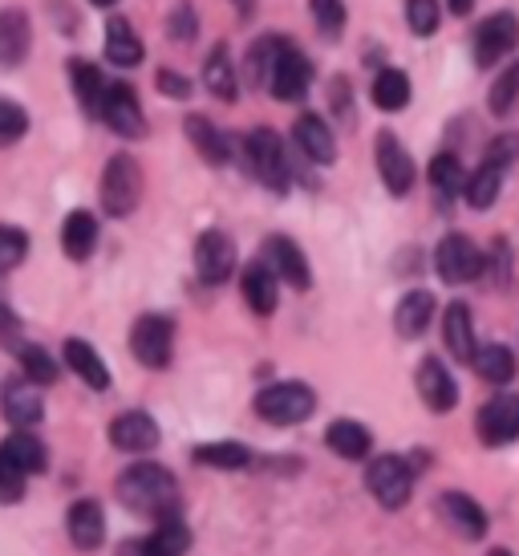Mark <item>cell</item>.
I'll return each instance as SVG.
<instances>
[{
    "mask_svg": "<svg viewBox=\"0 0 519 556\" xmlns=\"http://www.w3.org/2000/svg\"><path fill=\"white\" fill-rule=\"evenodd\" d=\"M118 500L135 516L170 520L179 516V483L163 464H135L118 476Z\"/></svg>",
    "mask_w": 519,
    "mask_h": 556,
    "instance_id": "cell-1",
    "label": "cell"
},
{
    "mask_svg": "<svg viewBox=\"0 0 519 556\" xmlns=\"http://www.w3.org/2000/svg\"><path fill=\"white\" fill-rule=\"evenodd\" d=\"M317 410V394L305 382H276L256 394V415L273 427H296Z\"/></svg>",
    "mask_w": 519,
    "mask_h": 556,
    "instance_id": "cell-2",
    "label": "cell"
},
{
    "mask_svg": "<svg viewBox=\"0 0 519 556\" xmlns=\"http://www.w3.org/2000/svg\"><path fill=\"white\" fill-rule=\"evenodd\" d=\"M414 476L418 471H414L410 459H402V455H378L366 467V488L382 508L397 511L414 495Z\"/></svg>",
    "mask_w": 519,
    "mask_h": 556,
    "instance_id": "cell-3",
    "label": "cell"
},
{
    "mask_svg": "<svg viewBox=\"0 0 519 556\" xmlns=\"http://www.w3.org/2000/svg\"><path fill=\"white\" fill-rule=\"evenodd\" d=\"M130 354L147 370H167L170 354H175V321L163 317V313L138 317L135 329H130Z\"/></svg>",
    "mask_w": 519,
    "mask_h": 556,
    "instance_id": "cell-4",
    "label": "cell"
},
{
    "mask_svg": "<svg viewBox=\"0 0 519 556\" xmlns=\"http://www.w3.org/2000/svg\"><path fill=\"white\" fill-rule=\"evenodd\" d=\"M142 200V170L130 155H114L102 170V207L114 219H126Z\"/></svg>",
    "mask_w": 519,
    "mask_h": 556,
    "instance_id": "cell-5",
    "label": "cell"
},
{
    "mask_svg": "<svg viewBox=\"0 0 519 556\" xmlns=\"http://www.w3.org/2000/svg\"><path fill=\"white\" fill-rule=\"evenodd\" d=\"M244 159L252 175H256L260 184L268 187V191H284L289 187V155H284V142L276 139V130H252L244 142Z\"/></svg>",
    "mask_w": 519,
    "mask_h": 556,
    "instance_id": "cell-6",
    "label": "cell"
},
{
    "mask_svg": "<svg viewBox=\"0 0 519 556\" xmlns=\"http://www.w3.org/2000/svg\"><path fill=\"white\" fill-rule=\"evenodd\" d=\"M308 81H313V65L301 49H292L289 41H280L273 58V70H268V93L280 98V102H301L308 93Z\"/></svg>",
    "mask_w": 519,
    "mask_h": 556,
    "instance_id": "cell-7",
    "label": "cell"
},
{
    "mask_svg": "<svg viewBox=\"0 0 519 556\" xmlns=\"http://www.w3.org/2000/svg\"><path fill=\"white\" fill-rule=\"evenodd\" d=\"M434 268L446 285H467V280L483 277V252L467 240V236L451 232L434 248Z\"/></svg>",
    "mask_w": 519,
    "mask_h": 556,
    "instance_id": "cell-8",
    "label": "cell"
},
{
    "mask_svg": "<svg viewBox=\"0 0 519 556\" xmlns=\"http://www.w3.org/2000/svg\"><path fill=\"white\" fill-rule=\"evenodd\" d=\"M519 46V16L516 13H491L479 29H474V62L499 65Z\"/></svg>",
    "mask_w": 519,
    "mask_h": 556,
    "instance_id": "cell-9",
    "label": "cell"
},
{
    "mask_svg": "<svg viewBox=\"0 0 519 556\" xmlns=\"http://www.w3.org/2000/svg\"><path fill=\"white\" fill-rule=\"evenodd\" d=\"M479 439L488 447H507L519 439V394H495L491 402H483V410L474 418Z\"/></svg>",
    "mask_w": 519,
    "mask_h": 556,
    "instance_id": "cell-10",
    "label": "cell"
},
{
    "mask_svg": "<svg viewBox=\"0 0 519 556\" xmlns=\"http://www.w3.org/2000/svg\"><path fill=\"white\" fill-rule=\"evenodd\" d=\"M102 123L123 135V139H142L147 135V123H142V106H138V93L126 86V81H114L106 86V98H102Z\"/></svg>",
    "mask_w": 519,
    "mask_h": 556,
    "instance_id": "cell-11",
    "label": "cell"
},
{
    "mask_svg": "<svg viewBox=\"0 0 519 556\" xmlns=\"http://www.w3.org/2000/svg\"><path fill=\"white\" fill-rule=\"evenodd\" d=\"M195 273L203 285H224L236 273V244L228 232H203L195 244Z\"/></svg>",
    "mask_w": 519,
    "mask_h": 556,
    "instance_id": "cell-12",
    "label": "cell"
},
{
    "mask_svg": "<svg viewBox=\"0 0 519 556\" xmlns=\"http://www.w3.org/2000/svg\"><path fill=\"white\" fill-rule=\"evenodd\" d=\"M110 443L126 455H147L159 447V422L147 410H126L110 422Z\"/></svg>",
    "mask_w": 519,
    "mask_h": 556,
    "instance_id": "cell-13",
    "label": "cell"
},
{
    "mask_svg": "<svg viewBox=\"0 0 519 556\" xmlns=\"http://www.w3.org/2000/svg\"><path fill=\"white\" fill-rule=\"evenodd\" d=\"M414 382H418V394H422V402H427L434 415L455 410L458 387H455V378H451V370H446L439 357H422V366H418V374H414Z\"/></svg>",
    "mask_w": 519,
    "mask_h": 556,
    "instance_id": "cell-14",
    "label": "cell"
},
{
    "mask_svg": "<svg viewBox=\"0 0 519 556\" xmlns=\"http://www.w3.org/2000/svg\"><path fill=\"white\" fill-rule=\"evenodd\" d=\"M374 151H378V170H382L385 191H390V195H406L414 187V163H410V155H406V147H402L394 135H378Z\"/></svg>",
    "mask_w": 519,
    "mask_h": 556,
    "instance_id": "cell-15",
    "label": "cell"
},
{
    "mask_svg": "<svg viewBox=\"0 0 519 556\" xmlns=\"http://www.w3.org/2000/svg\"><path fill=\"white\" fill-rule=\"evenodd\" d=\"M65 528H69L74 548L93 553V548H102V541H106V511H102L98 500H77L74 508H69V516H65Z\"/></svg>",
    "mask_w": 519,
    "mask_h": 556,
    "instance_id": "cell-16",
    "label": "cell"
},
{
    "mask_svg": "<svg viewBox=\"0 0 519 556\" xmlns=\"http://www.w3.org/2000/svg\"><path fill=\"white\" fill-rule=\"evenodd\" d=\"M292 142H296V151L308 159V163H321L329 167L337 159V147H333V130L325 123L321 114H301L296 126H292Z\"/></svg>",
    "mask_w": 519,
    "mask_h": 556,
    "instance_id": "cell-17",
    "label": "cell"
},
{
    "mask_svg": "<svg viewBox=\"0 0 519 556\" xmlns=\"http://www.w3.org/2000/svg\"><path fill=\"white\" fill-rule=\"evenodd\" d=\"M264 256H268V264H273L276 277L284 280V285H292V289H308V285H313L308 261H305V252L296 248V240H289V236H268Z\"/></svg>",
    "mask_w": 519,
    "mask_h": 556,
    "instance_id": "cell-18",
    "label": "cell"
},
{
    "mask_svg": "<svg viewBox=\"0 0 519 556\" xmlns=\"http://www.w3.org/2000/svg\"><path fill=\"white\" fill-rule=\"evenodd\" d=\"M187 548H191V528L179 516H170V520H159L147 541L126 544L123 556H183Z\"/></svg>",
    "mask_w": 519,
    "mask_h": 556,
    "instance_id": "cell-19",
    "label": "cell"
},
{
    "mask_svg": "<svg viewBox=\"0 0 519 556\" xmlns=\"http://www.w3.org/2000/svg\"><path fill=\"white\" fill-rule=\"evenodd\" d=\"M439 511H443V520L455 528L458 536H467V541H483V536H488V511L479 508L471 495L446 492L443 500H439Z\"/></svg>",
    "mask_w": 519,
    "mask_h": 556,
    "instance_id": "cell-20",
    "label": "cell"
},
{
    "mask_svg": "<svg viewBox=\"0 0 519 556\" xmlns=\"http://www.w3.org/2000/svg\"><path fill=\"white\" fill-rule=\"evenodd\" d=\"M276 268L273 264H248L244 277H240V289H244V301L248 309L256 313V317H268V313H276V305H280V285H276Z\"/></svg>",
    "mask_w": 519,
    "mask_h": 556,
    "instance_id": "cell-21",
    "label": "cell"
},
{
    "mask_svg": "<svg viewBox=\"0 0 519 556\" xmlns=\"http://www.w3.org/2000/svg\"><path fill=\"white\" fill-rule=\"evenodd\" d=\"M4 418L13 422V427H37L41 418H46V406H41V394H37V382L29 378H21V382H9L4 387Z\"/></svg>",
    "mask_w": 519,
    "mask_h": 556,
    "instance_id": "cell-22",
    "label": "cell"
},
{
    "mask_svg": "<svg viewBox=\"0 0 519 556\" xmlns=\"http://www.w3.org/2000/svg\"><path fill=\"white\" fill-rule=\"evenodd\" d=\"M33 46V29H29V16L21 9H4L0 13V65H21L29 58Z\"/></svg>",
    "mask_w": 519,
    "mask_h": 556,
    "instance_id": "cell-23",
    "label": "cell"
},
{
    "mask_svg": "<svg viewBox=\"0 0 519 556\" xmlns=\"http://www.w3.org/2000/svg\"><path fill=\"white\" fill-rule=\"evenodd\" d=\"M443 338H446V350H451L458 362H471L474 350H479V341H474L471 309H467L463 301L446 305V313H443Z\"/></svg>",
    "mask_w": 519,
    "mask_h": 556,
    "instance_id": "cell-24",
    "label": "cell"
},
{
    "mask_svg": "<svg viewBox=\"0 0 519 556\" xmlns=\"http://www.w3.org/2000/svg\"><path fill=\"white\" fill-rule=\"evenodd\" d=\"M65 366H69V370H74L90 390H106L110 387L106 362L98 357V350H93L90 341H81V338L65 341Z\"/></svg>",
    "mask_w": 519,
    "mask_h": 556,
    "instance_id": "cell-25",
    "label": "cell"
},
{
    "mask_svg": "<svg viewBox=\"0 0 519 556\" xmlns=\"http://www.w3.org/2000/svg\"><path fill=\"white\" fill-rule=\"evenodd\" d=\"M430 321H434V296L427 289H414V293H406L397 301L394 325L402 338H422L430 329Z\"/></svg>",
    "mask_w": 519,
    "mask_h": 556,
    "instance_id": "cell-26",
    "label": "cell"
},
{
    "mask_svg": "<svg viewBox=\"0 0 519 556\" xmlns=\"http://www.w3.org/2000/svg\"><path fill=\"white\" fill-rule=\"evenodd\" d=\"M325 443L341 459H366L369 447H374V434L362 422H353V418H337V422H329V431H325Z\"/></svg>",
    "mask_w": 519,
    "mask_h": 556,
    "instance_id": "cell-27",
    "label": "cell"
},
{
    "mask_svg": "<svg viewBox=\"0 0 519 556\" xmlns=\"http://www.w3.org/2000/svg\"><path fill=\"white\" fill-rule=\"evenodd\" d=\"M62 248L69 261H90L98 248V219L90 212H69L62 224Z\"/></svg>",
    "mask_w": 519,
    "mask_h": 556,
    "instance_id": "cell-28",
    "label": "cell"
},
{
    "mask_svg": "<svg viewBox=\"0 0 519 556\" xmlns=\"http://www.w3.org/2000/svg\"><path fill=\"white\" fill-rule=\"evenodd\" d=\"M471 366L479 370L483 382H491V387H507V382L516 378V354H511L507 345H479L471 357Z\"/></svg>",
    "mask_w": 519,
    "mask_h": 556,
    "instance_id": "cell-29",
    "label": "cell"
},
{
    "mask_svg": "<svg viewBox=\"0 0 519 556\" xmlns=\"http://www.w3.org/2000/svg\"><path fill=\"white\" fill-rule=\"evenodd\" d=\"M69 78H74L77 106L86 110L90 118H98V114H102V98H106V81H102V74H98V65L74 62L69 65Z\"/></svg>",
    "mask_w": 519,
    "mask_h": 556,
    "instance_id": "cell-30",
    "label": "cell"
},
{
    "mask_svg": "<svg viewBox=\"0 0 519 556\" xmlns=\"http://www.w3.org/2000/svg\"><path fill=\"white\" fill-rule=\"evenodd\" d=\"M191 459H195L199 467H215V471H244V467L252 464V451H248L244 443L224 439V443H203V447H195Z\"/></svg>",
    "mask_w": 519,
    "mask_h": 556,
    "instance_id": "cell-31",
    "label": "cell"
},
{
    "mask_svg": "<svg viewBox=\"0 0 519 556\" xmlns=\"http://www.w3.org/2000/svg\"><path fill=\"white\" fill-rule=\"evenodd\" d=\"M499 187H504V167H499V163H483L474 175H467L463 200L471 203L474 212H488L491 203L499 200Z\"/></svg>",
    "mask_w": 519,
    "mask_h": 556,
    "instance_id": "cell-32",
    "label": "cell"
},
{
    "mask_svg": "<svg viewBox=\"0 0 519 556\" xmlns=\"http://www.w3.org/2000/svg\"><path fill=\"white\" fill-rule=\"evenodd\" d=\"M203 81L219 102H236V70H231L228 46H215L212 58L203 62Z\"/></svg>",
    "mask_w": 519,
    "mask_h": 556,
    "instance_id": "cell-33",
    "label": "cell"
},
{
    "mask_svg": "<svg viewBox=\"0 0 519 556\" xmlns=\"http://www.w3.org/2000/svg\"><path fill=\"white\" fill-rule=\"evenodd\" d=\"M106 58L114 65L142 62V41H138L135 29H130V21H123V16H114L106 25Z\"/></svg>",
    "mask_w": 519,
    "mask_h": 556,
    "instance_id": "cell-34",
    "label": "cell"
},
{
    "mask_svg": "<svg viewBox=\"0 0 519 556\" xmlns=\"http://www.w3.org/2000/svg\"><path fill=\"white\" fill-rule=\"evenodd\" d=\"M0 447L9 451V455H13L16 464L25 467V471H29V476H37V471H46V464H49V451H46V443H41V439H37V434H29V431H25V427H16V431L9 434V439H4V443H0Z\"/></svg>",
    "mask_w": 519,
    "mask_h": 556,
    "instance_id": "cell-35",
    "label": "cell"
},
{
    "mask_svg": "<svg viewBox=\"0 0 519 556\" xmlns=\"http://www.w3.org/2000/svg\"><path fill=\"white\" fill-rule=\"evenodd\" d=\"M430 187H434L439 203H451L455 195H463V187H467L463 163L455 155H434V163H430Z\"/></svg>",
    "mask_w": 519,
    "mask_h": 556,
    "instance_id": "cell-36",
    "label": "cell"
},
{
    "mask_svg": "<svg viewBox=\"0 0 519 556\" xmlns=\"http://www.w3.org/2000/svg\"><path fill=\"white\" fill-rule=\"evenodd\" d=\"M187 139L195 142V151H199L203 159H207L212 167H219V163H228V139H224V135H219V130H215V126L207 123V118H199V114H191V118H187Z\"/></svg>",
    "mask_w": 519,
    "mask_h": 556,
    "instance_id": "cell-37",
    "label": "cell"
},
{
    "mask_svg": "<svg viewBox=\"0 0 519 556\" xmlns=\"http://www.w3.org/2000/svg\"><path fill=\"white\" fill-rule=\"evenodd\" d=\"M369 98H374V106L378 110H402L406 102H410V78L402 74V70H382L378 78H374V90H369Z\"/></svg>",
    "mask_w": 519,
    "mask_h": 556,
    "instance_id": "cell-38",
    "label": "cell"
},
{
    "mask_svg": "<svg viewBox=\"0 0 519 556\" xmlns=\"http://www.w3.org/2000/svg\"><path fill=\"white\" fill-rule=\"evenodd\" d=\"M16 354H21V370H25L29 382H37V387H53L58 382V362L49 357V350H41V345H21Z\"/></svg>",
    "mask_w": 519,
    "mask_h": 556,
    "instance_id": "cell-39",
    "label": "cell"
},
{
    "mask_svg": "<svg viewBox=\"0 0 519 556\" xmlns=\"http://www.w3.org/2000/svg\"><path fill=\"white\" fill-rule=\"evenodd\" d=\"M25 483H29V471L0 447V504H4V508H9V504H21V500H25Z\"/></svg>",
    "mask_w": 519,
    "mask_h": 556,
    "instance_id": "cell-40",
    "label": "cell"
},
{
    "mask_svg": "<svg viewBox=\"0 0 519 556\" xmlns=\"http://www.w3.org/2000/svg\"><path fill=\"white\" fill-rule=\"evenodd\" d=\"M25 256H29V232L0 224V273H9V268H16V264H25Z\"/></svg>",
    "mask_w": 519,
    "mask_h": 556,
    "instance_id": "cell-41",
    "label": "cell"
},
{
    "mask_svg": "<svg viewBox=\"0 0 519 556\" xmlns=\"http://www.w3.org/2000/svg\"><path fill=\"white\" fill-rule=\"evenodd\" d=\"M406 25H410L418 37H430L443 25V13H439V0H406Z\"/></svg>",
    "mask_w": 519,
    "mask_h": 556,
    "instance_id": "cell-42",
    "label": "cell"
},
{
    "mask_svg": "<svg viewBox=\"0 0 519 556\" xmlns=\"http://www.w3.org/2000/svg\"><path fill=\"white\" fill-rule=\"evenodd\" d=\"M308 9L317 16V29L321 37H341L345 33V0H308Z\"/></svg>",
    "mask_w": 519,
    "mask_h": 556,
    "instance_id": "cell-43",
    "label": "cell"
},
{
    "mask_svg": "<svg viewBox=\"0 0 519 556\" xmlns=\"http://www.w3.org/2000/svg\"><path fill=\"white\" fill-rule=\"evenodd\" d=\"M25 130H29V114L9 98H0V147H13L16 139H25Z\"/></svg>",
    "mask_w": 519,
    "mask_h": 556,
    "instance_id": "cell-44",
    "label": "cell"
},
{
    "mask_svg": "<svg viewBox=\"0 0 519 556\" xmlns=\"http://www.w3.org/2000/svg\"><path fill=\"white\" fill-rule=\"evenodd\" d=\"M516 98H519V62L507 65L504 78L495 81V90H491V110H495V114H507V110L516 106Z\"/></svg>",
    "mask_w": 519,
    "mask_h": 556,
    "instance_id": "cell-45",
    "label": "cell"
},
{
    "mask_svg": "<svg viewBox=\"0 0 519 556\" xmlns=\"http://www.w3.org/2000/svg\"><path fill=\"white\" fill-rule=\"evenodd\" d=\"M511 159H519V135H504V139H495L488 147V163H499V167H507Z\"/></svg>",
    "mask_w": 519,
    "mask_h": 556,
    "instance_id": "cell-46",
    "label": "cell"
},
{
    "mask_svg": "<svg viewBox=\"0 0 519 556\" xmlns=\"http://www.w3.org/2000/svg\"><path fill=\"white\" fill-rule=\"evenodd\" d=\"M170 37H179V41H191V37H195V13H191V4H179V9L170 13Z\"/></svg>",
    "mask_w": 519,
    "mask_h": 556,
    "instance_id": "cell-47",
    "label": "cell"
},
{
    "mask_svg": "<svg viewBox=\"0 0 519 556\" xmlns=\"http://www.w3.org/2000/svg\"><path fill=\"white\" fill-rule=\"evenodd\" d=\"M159 90L167 93V98H187V93H191V81H187L183 74H170V70H163V74H159Z\"/></svg>",
    "mask_w": 519,
    "mask_h": 556,
    "instance_id": "cell-48",
    "label": "cell"
},
{
    "mask_svg": "<svg viewBox=\"0 0 519 556\" xmlns=\"http://www.w3.org/2000/svg\"><path fill=\"white\" fill-rule=\"evenodd\" d=\"M13 329H16V317L4 309V305H0V333H13Z\"/></svg>",
    "mask_w": 519,
    "mask_h": 556,
    "instance_id": "cell-49",
    "label": "cell"
},
{
    "mask_svg": "<svg viewBox=\"0 0 519 556\" xmlns=\"http://www.w3.org/2000/svg\"><path fill=\"white\" fill-rule=\"evenodd\" d=\"M474 9V0H451V13H458V16H467Z\"/></svg>",
    "mask_w": 519,
    "mask_h": 556,
    "instance_id": "cell-50",
    "label": "cell"
},
{
    "mask_svg": "<svg viewBox=\"0 0 519 556\" xmlns=\"http://www.w3.org/2000/svg\"><path fill=\"white\" fill-rule=\"evenodd\" d=\"M93 4H98V9H110V4H118V0H93Z\"/></svg>",
    "mask_w": 519,
    "mask_h": 556,
    "instance_id": "cell-51",
    "label": "cell"
},
{
    "mask_svg": "<svg viewBox=\"0 0 519 556\" xmlns=\"http://www.w3.org/2000/svg\"><path fill=\"white\" fill-rule=\"evenodd\" d=\"M488 556H516V553H507V548H495V553H488Z\"/></svg>",
    "mask_w": 519,
    "mask_h": 556,
    "instance_id": "cell-52",
    "label": "cell"
}]
</instances>
